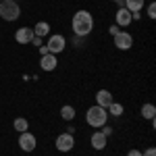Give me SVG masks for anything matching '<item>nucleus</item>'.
<instances>
[{
    "label": "nucleus",
    "mask_w": 156,
    "mask_h": 156,
    "mask_svg": "<svg viewBox=\"0 0 156 156\" xmlns=\"http://www.w3.org/2000/svg\"><path fill=\"white\" fill-rule=\"evenodd\" d=\"M146 15H148L150 19H156V2L154 0H150V4H148V9H146Z\"/></svg>",
    "instance_id": "19"
},
{
    "label": "nucleus",
    "mask_w": 156,
    "mask_h": 156,
    "mask_svg": "<svg viewBox=\"0 0 156 156\" xmlns=\"http://www.w3.org/2000/svg\"><path fill=\"white\" fill-rule=\"evenodd\" d=\"M100 131L104 133L106 137H110V135H112V127H110V125H104V127H100Z\"/></svg>",
    "instance_id": "21"
},
{
    "label": "nucleus",
    "mask_w": 156,
    "mask_h": 156,
    "mask_svg": "<svg viewBox=\"0 0 156 156\" xmlns=\"http://www.w3.org/2000/svg\"><path fill=\"white\" fill-rule=\"evenodd\" d=\"M112 42H115V46L119 50H131L133 48V36L129 31H123V29L117 36H112Z\"/></svg>",
    "instance_id": "7"
},
{
    "label": "nucleus",
    "mask_w": 156,
    "mask_h": 156,
    "mask_svg": "<svg viewBox=\"0 0 156 156\" xmlns=\"http://www.w3.org/2000/svg\"><path fill=\"white\" fill-rule=\"evenodd\" d=\"M36 37L34 34V27H19L17 31H15V42L17 44H21V46H27V44H31V40Z\"/></svg>",
    "instance_id": "8"
},
{
    "label": "nucleus",
    "mask_w": 156,
    "mask_h": 156,
    "mask_svg": "<svg viewBox=\"0 0 156 156\" xmlns=\"http://www.w3.org/2000/svg\"><path fill=\"white\" fill-rule=\"evenodd\" d=\"M58 67V58L54 56V54H44V56H40V69L44 73H52L54 69Z\"/></svg>",
    "instance_id": "9"
},
{
    "label": "nucleus",
    "mask_w": 156,
    "mask_h": 156,
    "mask_svg": "<svg viewBox=\"0 0 156 156\" xmlns=\"http://www.w3.org/2000/svg\"><path fill=\"white\" fill-rule=\"evenodd\" d=\"M140 112H142V117H144V119H148V121H154V119H156V106L152 104V102H146V104H142Z\"/></svg>",
    "instance_id": "15"
},
{
    "label": "nucleus",
    "mask_w": 156,
    "mask_h": 156,
    "mask_svg": "<svg viewBox=\"0 0 156 156\" xmlns=\"http://www.w3.org/2000/svg\"><path fill=\"white\" fill-rule=\"evenodd\" d=\"M75 131H77V129H75L73 125H67V133H71V135H75Z\"/></svg>",
    "instance_id": "28"
},
{
    "label": "nucleus",
    "mask_w": 156,
    "mask_h": 156,
    "mask_svg": "<svg viewBox=\"0 0 156 156\" xmlns=\"http://www.w3.org/2000/svg\"><path fill=\"white\" fill-rule=\"evenodd\" d=\"M19 148H21L23 152H34L37 148V137L31 131L19 133Z\"/></svg>",
    "instance_id": "6"
},
{
    "label": "nucleus",
    "mask_w": 156,
    "mask_h": 156,
    "mask_svg": "<svg viewBox=\"0 0 156 156\" xmlns=\"http://www.w3.org/2000/svg\"><path fill=\"white\" fill-rule=\"evenodd\" d=\"M46 48H48L50 54L58 56L60 52H65V48H67V37L60 36V34H50L48 42H46Z\"/></svg>",
    "instance_id": "4"
},
{
    "label": "nucleus",
    "mask_w": 156,
    "mask_h": 156,
    "mask_svg": "<svg viewBox=\"0 0 156 156\" xmlns=\"http://www.w3.org/2000/svg\"><path fill=\"white\" fill-rule=\"evenodd\" d=\"M127 156H142V152H140L137 148H131V150L127 152Z\"/></svg>",
    "instance_id": "25"
},
{
    "label": "nucleus",
    "mask_w": 156,
    "mask_h": 156,
    "mask_svg": "<svg viewBox=\"0 0 156 156\" xmlns=\"http://www.w3.org/2000/svg\"><path fill=\"white\" fill-rule=\"evenodd\" d=\"M54 148L58 150V152H62V154H67V152H71L73 148H75V135H71V133H60V135H56V140H54Z\"/></svg>",
    "instance_id": "5"
},
{
    "label": "nucleus",
    "mask_w": 156,
    "mask_h": 156,
    "mask_svg": "<svg viewBox=\"0 0 156 156\" xmlns=\"http://www.w3.org/2000/svg\"><path fill=\"white\" fill-rule=\"evenodd\" d=\"M142 19V12H131V21H140Z\"/></svg>",
    "instance_id": "27"
},
{
    "label": "nucleus",
    "mask_w": 156,
    "mask_h": 156,
    "mask_svg": "<svg viewBox=\"0 0 156 156\" xmlns=\"http://www.w3.org/2000/svg\"><path fill=\"white\" fill-rule=\"evenodd\" d=\"M144 2H146V0H123V4H121V6H125L129 12H142Z\"/></svg>",
    "instance_id": "14"
},
{
    "label": "nucleus",
    "mask_w": 156,
    "mask_h": 156,
    "mask_svg": "<svg viewBox=\"0 0 156 156\" xmlns=\"http://www.w3.org/2000/svg\"><path fill=\"white\" fill-rule=\"evenodd\" d=\"M50 29H52V27H50L48 21H37V23L34 25V34H36L37 37H42V40H44V37H48L50 34H52Z\"/></svg>",
    "instance_id": "13"
},
{
    "label": "nucleus",
    "mask_w": 156,
    "mask_h": 156,
    "mask_svg": "<svg viewBox=\"0 0 156 156\" xmlns=\"http://www.w3.org/2000/svg\"><path fill=\"white\" fill-rule=\"evenodd\" d=\"M108 117H121L123 112H125V108H123V104H119V102H112L110 106L106 108Z\"/></svg>",
    "instance_id": "18"
},
{
    "label": "nucleus",
    "mask_w": 156,
    "mask_h": 156,
    "mask_svg": "<svg viewBox=\"0 0 156 156\" xmlns=\"http://www.w3.org/2000/svg\"><path fill=\"white\" fill-rule=\"evenodd\" d=\"M75 117H77V110H75L71 104H65V106H60V119H62V121L71 123Z\"/></svg>",
    "instance_id": "16"
},
{
    "label": "nucleus",
    "mask_w": 156,
    "mask_h": 156,
    "mask_svg": "<svg viewBox=\"0 0 156 156\" xmlns=\"http://www.w3.org/2000/svg\"><path fill=\"white\" fill-rule=\"evenodd\" d=\"M112 102H115V98H112V94H110V90H98L96 92V104L98 106L108 108Z\"/></svg>",
    "instance_id": "12"
},
{
    "label": "nucleus",
    "mask_w": 156,
    "mask_h": 156,
    "mask_svg": "<svg viewBox=\"0 0 156 156\" xmlns=\"http://www.w3.org/2000/svg\"><path fill=\"white\" fill-rule=\"evenodd\" d=\"M31 44H34V46H37V48H40V46H42V44H44V40H42V37H34V40H31Z\"/></svg>",
    "instance_id": "24"
},
{
    "label": "nucleus",
    "mask_w": 156,
    "mask_h": 156,
    "mask_svg": "<svg viewBox=\"0 0 156 156\" xmlns=\"http://www.w3.org/2000/svg\"><path fill=\"white\" fill-rule=\"evenodd\" d=\"M12 127H15V131H19V133L29 131V121L25 119V117H17L15 123H12Z\"/></svg>",
    "instance_id": "17"
},
{
    "label": "nucleus",
    "mask_w": 156,
    "mask_h": 156,
    "mask_svg": "<svg viewBox=\"0 0 156 156\" xmlns=\"http://www.w3.org/2000/svg\"><path fill=\"white\" fill-rule=\"evenodd\" d=\"M112 2H117V4H123V0H112Z\"/></svg>",
    "instance_id": "29"
},
{
    "label": "nucleus",
    "mask_w": 156,
    "mask_h": 156,
    "mask_svg": "<svg viewBox=\"0 0 156 156\" xmlns=\"http://www.w3.org/2000/svg\"><path fill=\"white\" fill-rule=\"evenodd\" d=\"M21 17V6L15 0H2L0 2V19L6 23H15Z\"/></svg>",
    "instance_id": "3"
},
{
    "label": "nucleus",
    "mask_w": 156,
    "mask_h": 156,
    "mask_svg": "<svg viewBox=\"0 0 156 156\" xmlns=\"http://www.w3.org/2000/svg\"><path fill=\"white\" fill-rule=\"evenodd\" d=\"M0 2H2V0H0Z\"/></svg>",
    "instance_id": "31"
},
{
    "label": "nucleus",
    "mask_w": 156,
    "mask_h": 156,
    "mask_svg": "<svg viewBox=\"0 0 156 156\" xmlns=\"http://www.w3.org/2000/svg\"><path fill=\"white\" fill-rule=\"evenodd\" d=\"M71 29H73V36H81V37H87L94 29V17L90 11H77L73 15L71 19Z\"/></svg>",
    "instance_id": "1"
},
{
    "label": "nucleus",
    "mask_w": 156,
    "mask_h": 156,
    "mask_svg": "<svg viewBox=\"0 0 156 156\" xmlns=\"http://www.w3.org/2000/svg\"><path fill=\"white\" fill-rule=\"evenodd\" d=\"M15 2H19V0H15Z\"/></svg>",
    "instance_id": "30"
},
{
    "label": "nucleus",
    "mask_w": 156,
    "mask_h": 156,
    "mask_svg": "<svg viewBox=\"0 0 156 156\" xmlns=\"http://www.w3.org/2000/svg\"><path fill=\"white\" fill-rule=\"evenodd\" d=\"M142 156H156V150H154V148H148V150L142 152Z\"/></svg>",
    "instance_id": "23"
},
{
    "label": "nucleus",
    "mask_w": 156,
    "mask_h": 156,
    "mask_svg": "<svg viewBox=\"0 0 156 156\" xmlns=\"http://www.w3.org/2000/svg\"><path fill=\"white\" fill-rule=\"evenodd\" d=\"M73 46H75V48H83L85 46V37H81V36H73Z\"/></svg>",
    "instance_id": "20"
},
{
    "label": "nucleus",
    "mask_w": 156,
    "mask_h": 156,
    "mask_svg": "<svg viewBox=\"0 0 156 156\" xmlns=\"http://www.w3.org/2000/svg\"><path fill=\"white\" fill-rule=\"evenodd\" d=\"M119 31H121L119 25H110V27H108V34H110V36H117Z\"/></svg>",
    "instance_id": "22"
},
{
    "label": "nucleus",
    "mask_w": 156,
    "mask_h": 156,
    "mask_svg": "<svg viewBox=\"0 0 156 156\" xmlns=\"http://www.w3.org/2000/svg\"><path fill=\"white\" fill-rule=\"evenodd\" d=\"M85 123H87L90 127H94V129L104 127V125L108 123V112H106V108L98 106V104L90 106L87 110H85Z\"/></svg>",
    "instance_id": "2"
},
{
    "label": "nucleus",
    "mask_w": 156,
    "mask_h": 156,
    "mask_svg": "<svg viewBox=\"0 0 156 156\" xmlns=\"http://www.w3.org/2000/svg\"><path fill=\"white\" fill-rule=\"evenodd\" d=\"M37 52H40V56H44V54H48V48H46V44H42V46L37 48Z\"/></svg>",
    "instance_id": "26"
},
{
    "label": "nucleus",
    "mask_w": 156,
    "mask_h": 156,
    "mask_svg": "<svg viewBox=\"0 0 156 156\" xmlns=\"http://www.w3.org/2000/svg\"><path fill=\"white\" fill-rule=\"evenodd\" d=\"M90 144H92L94 150L102 152V150L106 148V144H108V137L102 131H94V133H92V137H90Z\"/></svg>",
    "instance_id": "11"
},
{
    "label": "nucleus",
    "mask_w": 156,
    "mask_h": 156,
    "mask_svg": "<svg viewBox=\"0 0 156 156\" xmlns=\"http://www.w3.org/2000/svg\"><path fill=\"white\" fill-rule=\"evenodd\" d=\"M133 21H131V12L127 11L125 6H119V11L115 12V25L119 27H129Z\"/></svg>",
    "instance_id": "10"
}]
</instances>
